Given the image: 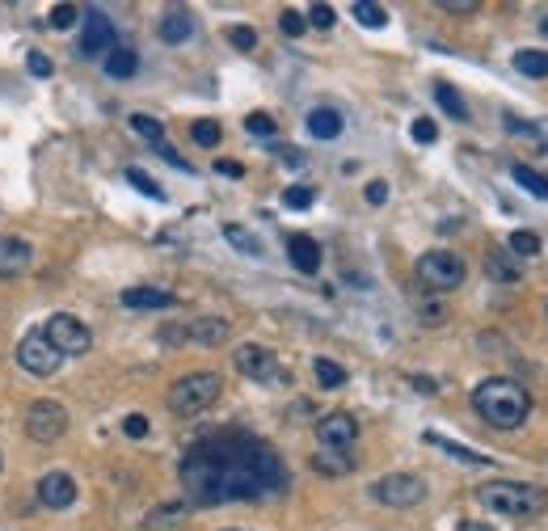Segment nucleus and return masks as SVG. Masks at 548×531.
I'll list each match as a JSON object with an SVG mask.
<instances>
[{"label": "nucleus", "mask_w": 548, "mask_h": 531, "mask_svg": "<svg viewBox=\"0 0 548 531\" xmlns=\"http://www.w3.org/2000/svg\"><path fill=\"white\" fill-rule=\"evenodd\" d=\"M426 443H435L439 451H447L452 460H464V464H477V468H485V464H489V455H481V451L464 447V443H455V438H443V435H435V430H426Z\"/></svg>", "instance_id": "22"}, {"label": "nucleus", "mask_w": 548, "mask_h": 531, "mask_svg": "<svg viewBox=\"0 0 548 531\" xmlns=\"http://www.w3.org/2000/svg\"><path fill=\"white\" fill-rule=\"evenodd\" d=\"M157 338L165 346H178V342H198V346H220L232 338V325L224 317H194L190 325H165Z\"/></svg>", "instance_id": "7"}, {"label": "nucleus", "mask_w": 548, "mask_h": 531, "mask_svg": "<svg viewBox=\"0 0 548 531\" xmlns=\"http://www.w3.org/2000/svg\"><path fill=\"white\" fill-rule=\"evenodd\" d=\"M118 300H123V308H140V312H161V308L178 304V295L165 287H127Z\"/></svg>", "instance_id": "16"}, {"label": "nucleus", "mask_w": 548, "mask_h": 531, "mask_svg": "<svg viewBox=\"0 0 548 531\" xmlns=\"http://www.w3.org/2000/svg\"><path fill=\"white\" fill-rule=\"evenodd\" d=\"M43 338L64 354V358L68 354H89L93 350V334H89L77 317H68V312H55V317H51L47 329H43Z\"/></svg>", "instance_id": "10"}, {"label": "nucleus", "mask_w": 548, "mask_h": 531, "mask_svg": "<svg viewBox=\"0 0 548 531\" xmlns=\"http://www.w3.org/2000/svg\"><path fill=\"white\" fill-rule=\"evenodd\" d=\"M232 363H237V371H241V375L258 380V384H270V388L291 384V371L278 367L274 350H266V346H258V342H245V346H237V350H232Z\"/></svg>", "instance_id": "6"}, {"label": "nucleus", "mask_w": 548, "mask_h": 531, "mask_svg": "<svg viewBox=\"0 0 548 531\" xmlns=\"http://www.w3.org/2000/svg\"><path fill=\"white\" fill-rule=\"evenodd\" d=\"M64 430H68V409L60 401L43 397V401H34L26 409V435L34 443H55V438H64Z\"/></svg>", "instance_id": "9"}, {"label": "nucleus", "mask_w": 548, "mask_h": 531, "mask_svg": "<svg viewBox=\"0 0 548 531\" xmlns=\"http://www.w3.org/2000/svg\"><path fill=\"white\" fill-rule=\"evenodd\" d=\"M287 258L300 274H317L321 270V245L304 232H295V237H287Z\"/></svg>", "instance_id": "17"}, {"label": "nucleus", "mask_w": 548, "mask_h": 531, "mask_svg": "<svg viewBox=\"0 0 548 531\" xmlns=\"http://www.w3.org/2000/svg\"><path fill=\"white\" fill-rule=\"evenodd\" d=\"M312 198H317V194L308 190V186H287V190H283V203H287V207H295V211L312 207Z\"/></svg>", "instance_id": "38"}, {"label": "nucleus", "mask_w": 548, "mask_h": 531, "mask_svg": "<svg viewBox=\"0 0 548 531\" xmlns=\"http://www.w3.org/2000/svg\"><path fill=\"white\" fill-rule=\"evenodd\" d=\"M317 380H321V388H342L346 384V367L342 363H334V358H317Z\"/></svg>", "instance_id": "30"}, {"label": "nucleus", "mask_w": 548, "mask_h": 531, "mask_svg": "<svg viewBox=\"0 0 548 531\" xmlns=\"http://www.w3.org/2000/svg\"><path fill=\"white\" fill-rule=\"evenodd\" d=\"M190 135H194V144L215 148V144H220V135H224V131H220V123H215V118H198V123L190 127Z\"/></svg>", "instance_id": "33"}, {"label": "nucleus", "mask_w": 548, "mask_h": 531, "mask_svg": "<svg viewBox=\"0 0 548 531\" xmlns=\"http://www.w3.org/2000/svg\"><path fill=\"white\" fill-rule=\"evenodd\" d=\"M312 468H317L321 477H346V472L355 468V460H351L346 451H338V447H325V451L312 455Z\"/></svg>", "instance_id": "20"}, {"label": "nucleus", "mask_w": 548, "mask_h": 531, "mask_svg": "<svg viewBox=\"0 0 548 531\" xmlns=\"http://www.w3.org/2000/svg\"><path fill=\"white\" fill-rule=\"evenodd\" d=\"M409 135H414L418 144H435V140H439V127L431 123V118H418V123L409 127Z\"/></svg>", "instance_id": "41"}, {"label": "nucleus", "mask_w": 548, "mask_h": 531, "mask_svg": "<svg viewBox=\"0 0 548 531\" xmlns=\"http://www.w3.org/2000/svg\"><path fill=\"white\" fill-rule=\"evenodd\" d=\"M194 34V17L186 13V9H169V13L161 17V38L165 43H186Z\"/></svg>", "instance_id": "21"}, {"label": "nucleus", "mask_w": 548, "mask_h": 531, "mask_svg": "<svg viewBox=\"0 0 548 531\" xmlns=\"http://www.w3.org/2000/svg\"><path fill=\"white\" fill-rule=\"evenodd\" d=\"M342 114L329 110V106H317V110L308 114V135H317V140H338L342 135Z\"/></svg>", "instance_id": "19"}, {"label": "nucleus", "mask_w": 548, "mask_h": 531, "mask_svg": "<svg viewBox=\"0 0 548 531\" xmlns=\"http://www.w3.org/2000/svg\"><path fill=\"white\" fill-rule=\"evenodd\" d=\"M371 498L380 506H392V511H409V506H418L426 498V485L414 472H388V477L371 485Z\"/></svg>", "instance_id": "8"}, {"label": "nucleus", "mask_w": 548, "mask_h": 531, "mask_svg": "<svg viewBox=\"0 0 548 531\" xmlns=\"http://www.w3.org/2000/svg\"><path fill=\"white\" fill-rule=\"evenodd\" d=\"M540 30H544V34H548V13H544V21H540Z\"/></svg>", "instance_id": "50"}, {"label": "nucleus", "mask_w": 548, "mask_h": 531, "mask_svg": "<svg viewBox=\"0 0 548 531\" xmlns=\"http://www.w3.org/2000/svg\"><path fill=\"white\" fill-rule=\"evenodd\" d=\"M106 72H110L114 81H127V76L140 72V55H135L131 47H114L110 55H106Z\"/></svg>", "instance_id": "24"}, {"label": "nucleus", "mask_w": 548, "mask_h": 531, "mask_svg": "<svg viewBox=\"0 0 548 531\" xmlns=\"http://www.w3.org/2000/svg\"><path fill=\"white\" fill-rule=\"evenodd\" d=\"M81 13H85V30H81V43H77V51H81L85 60L110 55V51H114V26H110V17L101 13V9H81Z\"/></svg>", "instance_id": "12"}, {"label": "nucleus", "mask_w": 548, "mask_h": 531, "mask_svg": "<svg viewBox=\"0 0 548 531\" xmlns=\"http://www.w3.org/2000/svg\"><path fill=\"white\" fill-rule=\"evenodd\" d=\"M228 43L237 51H254L258 47V34H254V26H228Z\"/></svg>", "instance_id": "35"}, {"label": "nucleus", "mask_w": 548, "mask_h": 531, "mask_svg": "<svg viewBox=\"0 0 548 531\" xmlns=\"http://www.w3.org/2000/svg\"><path fill=\"white\" fill-rule=\"evenodd\" d=\"M511 177H515L519 186L528 194H536V198H548V177L544 173H536L532 165H523V161H515L511 165Z\"/></svg>", "instance_id": "26"}, {"label": "nucleus", "mask_w": 548, "mask_h": 531, "mask_svg": "<svg viewBox=\"0 0 548 531\" xmlns=\"http://www.w3.org/2000/svg\"><path fill=\"white\" fill-rule=\"evenodd\" d=\"M334 17H338V13H334V4H312L304 21H308V26H317V30H329V26H334Z\"/></svg>", "instance_id": "39"}, {"label": "nucleus", "mask_w": 548, "mask_h": 531, "mask_svg": "<svg viewBox=\"0 0 548 531\" xmlns=\"http://www.w3.org/2000/svg\"><path fill=\"white\" fill-rule=\"evenodd\" d=\"M186 515H190L186 502H165V506H157V511H148L144 531H181L186 527Z\"/></svg>", "instance_id": "18"}, {"label": "nucleus", "mask_w": 548, "mask_h": 531, "mask_svg": "<svg viewBox=\"0 0 548 531\" xmlns=\"http://www.w3.org/2000/svg\"><path fill=\"white\" fill-rule=\"evenodd\" d=\"M77 17H81L77 4H55V9H51V26H55V30H68V26H77Z\"/></svg>", "instance_id": "37"}, {"label": "nucleus", "mask_w": 548, "mask_h": 531, "mask_svg": "<svg viewBox=\"0 0 548 531\" xmlns=\"http://www.w3.org/2000/svg\"><path fill=\"white\" fill-rule=\"evenodd\" d=\"M245 131H249V135H274V118L270 114H249V118H245Z\"/></svg>", "instance_id": "40"}, {"label": "nucleus", "mask_w": 548, "mask_h": 531, "mask_svg": "<svg viewBox=\"0 0 548 531\" xmlns=\"http://www.w3.org/2000/svg\"><path fill=\"white\" fill-rule=\"evenodd\" d=\"M17 363L30 371V375H55L60 363H64V354L55 350L43 334H30V338L17 342Z\"/></svg>", "instance_id": "11"}, {"label": "nucleus", "mask_w": 548, "mask_h": 531, "mask_svg": "<svg viewBox=\"0 0 548 531\" xmlns=\"http://www.w3.org/2000/svg\"><path fill=\"white\" fill-rule=\"evenodd\" d=\"M317 438H321V447H355V438H359V422L351 418V414H325L321 422H317Z\"/></svg>", "instance_id": "13"}, {"label": "nucleus", "mask_w": 548, "mask_h": 531, "mask_svg": "<svg viewBox=\"0 0 548 531\" xmlns=\"http://www.w3.org/2000/svg\"><path fill=\"white\" fill-rule=\"evenodd\" d=\"M181 485L194 506L274 498L291 485L287 464L270 443L254 435H215L194 443L181 460Z\"/></svg>", "instance_id": "1"}, {"label": "nucleus", "mask_w": 548, "mask_h": 531, "mask_svg": "<svg viewBox=\"0 0 548 531\" xmlns=\"http://www.w3.org/2000/svg\"><path fill=\"white\" fill-rule=\"evenodd\" d=\"M472 409L498 430H519L528 422V414H532V397H528L523 384L506 380V375H494V380H481L472 388Z\"/></svg>", "instance_id": "2"}, {"label": "nucleus", "mask_w": 548, "mask_h": 531, "mask_svg": "<svg viewBox=\"0 0 548 531\" xmlns=\"http://www.w3.org/2000/svg\"><path fill=\"white\" fill-rule=\"evenodd\" d=\"M34 261V249L21 237H0V278H17L26 274Z\"/></svg>", "instance_id": "15"}, {"label": "nucleus", "mask_w": 548, "mask_h": 531, "mask_svg": "<svg viewBox=\"0 0 548 531\" xmlns=\"http://www.w3.org/2000/svg\"><path fill=\"white\" fill-rule=\"evenodd\" d=\"M131 127L140 131L144 140H152V144H165V123L161 118H152V114H131Z\"/></svg>", "instance_id": "31"}, {"label": "nucleus", "mask_w": 548, "mask_h": 531, "mask_svg": "<svg viewBox=\"0 0 548 531\" xmlns=\"http://www.w3.org/2000/svg\"><path fill=\"white\" fill-rule=\"evenodd\" d=\"M123 430H127V438H144L148 435V418L144 414H127V418H123Z\"/></svg>", "instance_id": "43"}, {"label": "nucleus", "mask_w": 548, "mask_h": 531, "mask_svg": "<svg viewBox=\"0 0 548 531\" xmlns=\"http://www.w3.org/2000/svg\"><path fill=\"white\" fill-rule=\"evenodd\" d=\"M414 388H418V392H426V397H435V392H439V384H435V380H426V375H414Z\"/></svg>", "instance_id": "48"}, {"label": "nucleus", "mask_w": 548, "mask_h": 531, "mask_svg": "<svg viewBox=\"0 0 548 531\" xmlns=\"http://www.w3.org/2000/svg\"><path fill=\"white\" fill-rule=\"evenodd\" d=\"M422 321H426V325H443V321H447V312H443L439 304H426V308H422Z\"/></svg>", "instance_id": "46"}, {"label": "nucleus", "mask_w": 548, "mask_h": 531, "mask_svg": "<svg viewBox=\"0 0 548 531\" xmlns=\"http://www.w3.org/2000/svg\"><path fill=\"white\" fill-rule=\"evenodd\" d=\"M355 21L359 26H367V30H384L388 26V9L384 4H375V0H355Z\"/></svg>", "instance_id": "27"}, {"label": "nucleus", "mask_w": 548, "mask_h": 531, "mask_svg": "<svg viewBox=\"0 0 548 531\" xmlns=\"http://www.w3.org/2000/svg\"><path fill=\"white\" fill-rule=\"evenodd\" d=\"M26 68H30V76H51V60L43 51H30V55H26Z\"/></svg>", "instance_id": "44"}, {"label": "nucleus", "mask_w": 548, "mask_h": 531, "mask_svg": "<svg viewBox=\"0 0 548 531\" xmlns=\"http://www.w3.org/2000/svg\"><path fill=\"white\" fill-rule=\"evenodd\" d=\"M506 249H511L515 258H536V253L544 249V241H540L536 232H528V228H519V232H511V237H506Z\"/></svg>", "instance_id": "29"}, {"label": "nucleus", "mask_w": 548, "mask_h": 531, "mask_svg": "<svg viewBox=\"0 0 548 531\" xmlns=\"http://www.w3.org/2000/svg\"><path fill=\"white\" fill-rule=\"evenodd\" d=\"M455 531H494V527H489V523H460Z\"/></svg>", "instance_id": "49"}, {"label": "nucleus", "mask_w": 548, "mask_h": 531, "mask_svg": "<svg viewBox=\"0 0 548 531\" xmlns=\"http://www.w3.org/2000/svg\"><path fill=\"white\" fill-rule=\"evenodd\" d=\"M278 30L287 34V38H300V34L308 30L304 13H295V9H283V17H278Z\"/></svg>", "instance_id": "36"}, {"label": "nucleus", "mask_w": 548, "mask_h": 531, "mask_svg": "<svg viewBox=\"0 0 548 531\" xmlns=\"http://www.w3.org/2000/svg\"><path fill=\"white\" fill-rule=\"evenodd\" d=\"M224 241L232 245L237 253H245V258H262V253H266V249H262V241L245 224H224Z\"/></svg>", "instance_id": "23"}, {"label": "nucleus", "mask_w": 548, "mask_h": 531, "mask_svg": "<svg viewBox=\"0 0 548 531\" xmlns=\"http://www.w3.org/2000/svg\"><path fill=\"white\" fill-rule=\"evenodd\" d=\"M0 468H4V460H0Z\"/></svg>", "instance_id": "51"}, {"label": "nucleus", "mask_w": 548, "mask_h": 531, "mask_svg": "<svg viewBox=\"0 0 548 531\" xmlns=\"http://www.w3.org/2000/svg\"><path fill=\"white\" fill-rule=\"evenodd\" d=\"M215 173H224V177H245V165H241V161H215Z\"/></svg>", "instance_id": "47"}, {"label": "nucleus", "mask_w": 548, "mask_h": 531, "mask_svg": "<svg viewBox=\"0 0 548 531\" xmlns=\"http://www.w3.org/2000/svg\"><path fill=\"white\" fill-rule=\"evenodd\" d=\"M435 101L443 106V114H452L455 123H468V118H472V114H468V101L455 93L447 81H439V84H435Z\"/></svg>", "instance_id": "25"}, {"label": "nucleus", "mask_w": 548, "mask_h": 531, "mask_svg": "<svg viewBox=\"0 0 548 531\" xmlns=\"http://www.w3.org/2000/svg\"><path fill=\"white\" fill-rule=\"evenodd\" d=\"M468 278L464 258H455L447 249H431L418 258V283L426 291H455Z\"/></svg>", "instance_id": "5"}, {"label": "nucleus", "mask_w": 548, "mask_h": 531, "mask_svg": "<svg viewBox=\"0 0 548 531\" xmlns=\"http://www.w3.org/2000/svg\"><path fill=\"white\" fill-rule=\"evenodd\" d=\"M224 397V375H215V371H194V375H181L178 384L169 388V409L178 414V418H198L203 409Z\"/></svg>", "instance_id": "4"}, {"label": "nucleus", "mask_w": 548, "mask_h": 531, "mask_svg": "<svg viewBox=\"0 0 548 531\" xmlns=\"http://www.w3.org/2000/svg\"><path fill=\"white\" fill-rule=\"evenodd\" d=\"M485 270L494 274V278H502V283H519V270L511 266V261L502 258V253H489V261H485Z\"/></svg>", "instance_id": "34"}, {"label": "nucleus", "mask_w": 548, "mask_h": 531, "mask_svg": "<svg viewBox=\"0 0 548 531\" xmlns=\"http://www.w3.org/2000/svg\"><path fill=\"white\" fill-rule=\"evenodd\" d=\"M38 502H43L47 511H68V506L77 502V481H72L68 472H47V477H38Z\"/></svg>", "instance_id": "14"}, {"label": "nucleus", "mask_w": 548, "mask_h": 531, "mask_svg": "<svg viewBox=\"0 0 548 531\" xmlns=\"http://www.w3.org/2000/svg\"><path fill=\"white\" fill-rule=\"evenodd\" d=\"M367 203L371 207H384L388 203V181H367Z\"/></svg>", "instance_id": "45"}, {"label": "nucleus", "mask_w": 548, "mask_h": 531, "mask_svg": "<svg viewBox=\"0 0 548 531\" xmlns=\"http://www.w3.org/2000/svg\"><path fill=\"white\" fill-rule=\"evenodd\" d=\"M515 68L523 72V76H532V81H544L548 76V51H519Z\"/></svg>", "instance_id": "28"}, {"label": "nucleus", "mask_w": 548, "mask_h": 531, "mask_svg": "<svg viewBox=\"0 0 548 531\" xmlns=\"http://www.w3.org/2000/svg\"><path fill=\"white\" fill-rule=\"evenodd\" d=\"M123 177H127V181H131V186H135V190H140V194H148V198H157V203H165V190H161V186H157V181H152V177L144 173V169H135V165H131V169H127V173H123Z\"/></svg>", "instance_id": "32"}, {"label": "nucleus", "mask_w": 548, "mask_h": 531, "mask_svg": "<svg viewBox=\"0 0 548 531\" xmlns=\"http://www.w3.org/2000/svg\"><path fill=\"white\" fill-rule=\"evenodd\" d=\"M439 9H443V13H455V17H468V13H477L481 4H477V0H439Z\"/></svg>", "instance_id": "42"}, {"label": "nucleus", "mask_w": 548, "mask_h": 531, "mask_svg": "<svg viewBox=\"0 0 548 531\" xmlns=\"http://www.w3.org/2000/svg\"><path fill=\"white\" fill-rule=\"evenodd\" d=\"M481 506H489L494 515L502 519H540L548 511V489L544 485H528V481H494V485H481Z\"/></svg>", "instance_id": "3"}]
</instances>
